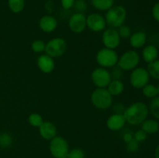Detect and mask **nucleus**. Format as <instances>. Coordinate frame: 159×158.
<instances>
[{
	"mask_svg": "<svg viewBox=\"0 0 159 158\" xmlns=\"http://www.w3.org/2000/svg\"><path fill=\"white\" fill-rule=\"evenodd\" d=\"M149 113V108L145 103L142 102H134L127 107L124 112L126 122L130 125H141L145 119H147Z\"/></svg>",
	"mask_w": 159,
	"mask_h": 158,
	"instance_id": "f257e3e1",
	"label": "nucleus"
},
{
	"mask_svg": "<svg viewBox=\"0 0 159 158\" xmlns=\"http://www.w3.org/2000/svg\"><path fill=\"white\" fill-rule=\"evenodd\" d=\"M127 17V11L121 6H112L106 14V23L111 28H119L124 25Z\"/></svg>",
	"mask_w": 159,
	"mask_h": 158,
	"instance_id": "f03ea898",
	"label": "nucleus"
},
{
	"mask_svg": "<svg viewBox=\"0 0 159 158\" xmlns=\"http://www.w3.org/2000/svg\"><path fill=\"white\" fill-rule=\"evenodd\" d=\"M91 101L96 108L106 110L108 109L113 104V96L106 88H98L92 93Z\"/></svg>",
	"mask_w": 159,
	"mask_h": 158,
	"instance_id": "7ed1b4c3",
	"label": "nucleus"
},
{
	"mask_svg": "<svg viewBox=\"0 0 159 158\" xmlns=\"http://www.w3.org/2000/svg\"><path fill=\"white\" fill-rule=\"evenodd\" d=\"M118 54L114 50L102 48L96 54V61L104 68H113L117 64Z\"/></svg>",
	"mask_w": 159,
	"mask_h": 158,
	"instance_id": "20e7f679",
	"label": "nucleus"
},
{
	"mask_svg": "<svg viewBox=\"0 0 159 158\" xmlns=\"http://www.w3.org/2000/svg\"><path fill=\"white\" fill-rule=\"evenodd\" d=\"M140 63V56L135 50H128L118 59L117 66L124 71H131Z\"/></svg>",
	"mask_w": 159,
	"mask_h": 158,
	"instance_id": "39448f33",
	"label": "nucleus"
},
{
	"mask_svg": "<svg viewBox=\"0 0 159 158\" xmlns=\"http://www.w3.org/2000/svg\"><path fill=\"white\" fill-rule=\"evenodd\" d=\"M67 50V43L63 38L57 37L49 40L45 46V53L51 57H59Z\"/></svg>",
	"mask_w": 159,
	"mask_h": 158,
	"instance_id": "423d86ee",
	"label": "nucleus"
},
{
	"mask_svg": "<svg viewBox=\"0 0 159 158\" xmlns=\"http://www.w3.org/2000/svg\"><path fill=\"white\" fill-rule=\"evenodd\" d=\"M50 150L55 158H67L68 153V144L62 136H55L50 143Z\"/></svg>",
	"mask_w": 159,
	"mask_h": 158,
	"instance_id": "0eeeda50",
	"label": "nucleus"
},
{
	"mask_svg": "<svg viewBox=\"0 0 159 158\" xmlns=\"http://www.w3.org/2000/svg\"><path fill=\"white\" fill-rule=\"evenodd\" d=\"M150 81V74L147 69L143 68H136L132 71L130 76V82L135 88H143Z\"/></svg>",
	"mask_w": 159,
	"mask_h": 158,
	"instance_id": "6e6552de",
	"label": "nucleus"
},
{
	"mask_svg": "<svg viewBox=\"0 0 159 158\" xmlns=\"http://www.w3.org/2000/svg\"><path fill=\"white\" fill-rule=\"evenodd\" d=\"M92 81L97 88H106L112 81L111 74L104 68H96L92 72Z\"/></svg>",
	"mask_w": 159,
	"mask_h": 158,
	"instance_id": "1a4fd4ad",
	"label": "nucleus"
},
{
	"mask_svg": "<svg viewBox=\"0 0 159 158\" xmlns=\"http://www.w3.org/2000/svg\"><path fill=\"white\" fill-rule=\"evenodd\" d=\"M102 40L106 48L114 50L120 45V37L116 29L113 28H109L106 29L102 33Z\"/></svg>",
	"mask_w": 159,
	"mask_h": 158,
	"instance_id": "9d476101",
	"label": "nucleus"
},
{
	"mask_svg": "<svg viewBox=\"0 0 159 158\" xmlns=\"http://www.w3.org/2000/svg\"><path fill=\"white\" fill-rule=\"evenodd\" d=\"M68 26L73 33H80L85 30L86 27V17L83 13L76 12L69 19Z\"/></svg>",
	"mask_w": 159,
	"mask_h": 158,
	"instance_id": "9b49d317",
	"label": "nucleus"
},
{
	"mask_svg": "<svg viewBox=\"0 0 159 158\" xmlns=\"http://www.w3.org/2000/svg\"><path fill=\"white\" fill-rule=\"evenodd\" d=\"M86 26L94 32H100L107 26L106 20L102 15L98 13H93L86 18Z\"/></svg>",
	"mask_w": 159,
	"mask_h": 158,
	"instance_id": "f8f14e48",
	"label": "nucleus"
},
{
	"mask_svg": "<svg viewBox=\"0 0 159 158\" xmlns=\"http://www.w3.org/2000/svg\"><path fill=\"white\" fill-rule=\"evenodd\" d=\"M37 64L39 69L45 74H49L52 72L55 67V63L53 60V57H50L48 54L40 55L37 58Z\"/></svg>",
	"mask_w": 159,
	"mask_h": 158,
	"instance_id": "ddd939ff",
	"label": "nucleus"
},
{
	"mask_svg": "<svg viewBox=\"0 0 159 158\" xmlns=\"http://www.w3.org/2000/svg\"><path fill=\"white\" fill-rule=\"evenodd\" d=\"M126 119L124 114L114 113L110 116L107 121V126L111 131H117L121 129L126 124Z\"/></svg>",
	"mask_w": 159,
	"mask_h": 158,
	"instance_id": "4468645a",
	"label": "nucleus"
},
{
	"mask_svg": "<svg viewBox=\"0 0 159 158\" xmlns=\"http://www.w3.org/2000/svg\"><path fill=\"white\" fill-rule=\"evenodd\" d=\"M39 132L42 138L47 140H51L57 135V128L53 122L45 121L39 127Z\"/></svg>",
	"mask_w": 159,
	"mask_h": 158,
	"instance_id": "2eb2a0df",
	"label": "nucleus"
},
{
	"mask_svg": "<svg viewBox=\"0 0 159 158\" xmlns=\"http://www.w3.org/2000/svg\"><path fill=\"white\" fill-rule=\"evenodd\" d=\"M39 26L42 31L49 33L55 30L57 26V21L52 15H46L40 18Z\"/></svg>",
	"mask_w": 159,
	"mask_h": 158,
	"instance_id": "dca6fc26",
	"label": "nucleus"
},
{
	"mask_svg": "<svg viewBox=\"0 0 159 158\" xmlns=\"http://www.w3.org/2000/svg\"><path fill=\"white\" fill-rule=\"evenodd\" d=\"M158 49L155 45H148L143 49L142 57L146 63H152L158 59Z\"/></svg>",
	"mask_w": 159,
	"mask_h": 158,
	"instance_id": "f3484780",
	"label": "nucleus"
},
{
	"mask_svg": "<svg viewBox=\"0 0 159 158\" xmlns=\"http://www.w3.org/2000/svg\"><path fill=\"white\" fill-rule=\"evenodd\" d=\"M147 42V34L143 31L134 33L130 37V44L134 48H141Z\"/></svg>",
	"mask_w": 159,
	"mask_h": 158,
	"instance_id": "a211bd4d",
	"label": "nucleus"
},
{
	"mask_svg": "<svg viewBox=\"0 0 159 158\" xmlns=\"http://www.w3.org/2000/svg\"><path fill=\"white\" fill-rule=\"evenodd\" d=\"M141 125V129L147 134H155L159 131V122L157 119H145Z\"/></svg>",
	"mask_w": 159,
	"mask_h": 158,
	"instance_id": "6ab92c4d",
	"label": "nucleus"
},
{
	"mask_svg": "<svg viewBox=\"0 0 159 158\" xmlns=\"http://www.w3.org/2000/svg\"><path fill=\"white\" fill-rule=\"evenodd\" d=\"M124 90V85L120 80H113L107 86V91L112 96L122 94Z\"/></svg>",
	"mask_w": 159,
	"mask_h": 158,
	"instance_id": "aec40b11",
	"label": "nucleus"
},
{
	"mask_svg": "<svg viewBox=\"0 0 159 158\" xmlns=\"http://www.w3.org/2000/svg\"><path fill=\"white\" fill-rule=\"evenodd\" d=\"M90 1H91L92 5L96 9L101 11L110 9L114 2V0H90Z\"/></svg>",
	"mask_w": 159,
	"mask_h": 158,
	"instance_id": "412c9836",
	"label": "nucleus"
},
{
	"mask_svg": "<svg viewBox=\"0 0 159 158\" xmlns=\"http://www.w3.org/2000/svg\"><path fill=\"white\" fill-rule=\"evenodd\" d=\"M142 93L145 97L152 99L158 95V88L152 84H148L142 88Z\"/></svg>",
	"mask_w": 159,
	"mask_h": 158,
	"instance_id": "4be33fe9",
	"label": "nucleus"
},
{
	"mask_svg": "<svg viewBox=\"0 0 159 158\" xmlns=\"http://www.w3.org/2000/svg\"><path fill=\"white\" fill-rule=\"evenodd\" d=\"M147 70L150 74V77H153L155 80H159V59L148 64Z\"/></svg>",
	"mask_w": 159,
	"mask_h": 158,
	"instance_id": "5701e85b",
	"label": "nucleus"
},
{
	"mask_svg": "<svg viewBox=\"0 0 159 158\" xmlns=\"http://www.w3.org/2000/svg\"><path fill=\"white\" fill-rule=\"evenodd\" d=\"M8 4L12 12L19 13L24 9L25 0H8Z\"/></svg>",
	"mask_w": 159,
	"mask_h": 158,
	"instance_id": "b1692460",
	"label": "nucleus"
},
{
	"mask_svg": "<svg viewBox=\"0 0 159 158\" xmlns=\"http://www.w3.org/2000/svg\"><path fill=\"white\" fill-rule=\"evenodd\" d=\"M148 108L154 117L157 120H159V95L152 99Z\"/></svg>",
	"mask_w": 159,
	"mask_h": 158,
	"instance_id": "393cba45",
	"label": "nucleus"
},
{
	"mask_svg": "<svg viewBox=\"0 0 159 158\" xmlns=\"http://www.w3.org/2000/svg\"><path fill=\"white\" fill-rule=\"evenodd\" d=\"M28 122H29L30 125H31L32 126L40 127L44 121H43L41 115L38 114V113H32L30 115L29 118H28Z\"/></svg>",
	"mask_w": 159,
	"mask_h": 158,
	"instance_id": "a878e982",
	"label": "nucleus"
},
{
	"mask_svg": "<svg viewBox=\"0 0 159 158\" xmlns=\"http://www.w3.org/2000/svg\"><path fill=\"white\" fill-rule=\"evenodd\" d=\"M45 46H46V44H45V43L43 40H36L31 44V49L33 50V51L34 53L39 54V53H41L43 51H44Z\"/></svg>",
	"mask_w": 159,
	"mask_h": 158,
	"instance_id": "bb28decb",
	"label": "nucleus"
},
{
	"mask_svg": "<svg viewBox=\"0 0 159 158\" xmlns=\"http://www.w3.org/2000/svg\"><path fill=\"white\" fill-rule=\"evenodd\" d=\"M12 138L8 133H3L0 136V147L3 148L9 147L12 144Z\"/></svg>",
	"mask_w": 159,
	"mask_h": 158,
	"instance_id": "cd10ccee",
	"label": "nucleus"
},
{
	"mask_svg": "<svg viewBox=\"0 0 159 158\" xmlns=\"http://www.w3.org/2000/svg\"><path fill=\"white\" fill-rule=\"evenodd\" d=\"M118 33H119L120 38L127 39L130 38V35H131V30L129 26H125V25H122L120 26L119 29H118Z\"/></svg>",
	"mask_w": 159,
	"mask_h": 158,
	"instance_id": "c85d7f7f",
	"label": "nucleus"
},
{
	"mask_svg": "<svg viewBox=\"0 0 159 158\" xmlns=\"http://www.w3.org/2000/svg\"><path fill=\"white\" fill-rule=\"evenodd\" d=\"M67 158H85V152L82 149H73L68 152Z\"/></svg>",
	"mask_w": 159,
	"mask_h": 158,
	"instance_id": "c756f323",
	"label": "nucleus"
},
{
	"mask_svg": "<svg viewBox=\"0 0 159 158\" xmlns=\"http://www.w3.org/2000/svg\"><path fill=\"white\" fill-rule=\"evenodd\" d=\"M138 149H139V143L135 140L134 138H133L130 142L127 143V151L130 152V153H134V152L138 151Z\"/></svg>",
	"mask_w": 159,
	"mask_h": 158,
	"instance_id": "7c9ffc66",
	"label": "nucleus"
},
{
	"mask_svg": "<svg viewBox=\"0 0 159 158\" xmlns=\"http://www.w3.org/2000/svg\"><path fill=\"white\" fill-rule=\"evenodd\" d=\"M148 134L142 129H139L135 133L134 138L136 141H138V143H142L144 141H145L147 139Z\"/></svg>",
	"mask_w": 159,
	"mask_h": 158,
	"instance_id": "2f4dec72",
	"label": "nucleus"
},
{
	"mask_svg": "<svg viewBox=\"0 0 159 158\" xmlns=\"http://www.w3.org/2000/svg\"><path fill=\"white\" fill-rule=\"evenodd\" d=\"M74 5L76 10L79 12H81V13H83V12L87 9L86 3H85L83 0H77V1L75 2Z\"/></svg>",
	"mask_w": 159,
	"mask_h": 158,
	"instance_id": "473e14b6",
	"label": "nucleus"
},
{
	"mask_svg": "<svg viewBox=\"0 0 159 158\" xmlns=\"http://www.w3.org/2000/svg\"><path fill=\"white\" fill-rule=\"evenodd\" d=\"M111 74V77H113L114 80H120V78L122 77L123 74L121 69L117 66V68H114L112 71V73H110Z\"/></svg>",
	"mask_w": 159,
	"mask_h": 158,
	"instance_id": "72a5a7b5",
	"label": "nucleus"
},
{
	"mask_svg": "<svg viewBox=\"0 0 159 158\" xmlns=\"http://www.w3.org/2000/svg\"><path fill=\"white\" fill-rule=\"evenodd\" d=\"M61 6L65 9H69L74 6L75 0H61Z\"/></svg>",
	"mask_w": 159,
	"mask_h": 158,
	"instance_id": "f704fd0d",
	"label": "nucleus"
},
{
	"mask_svg": "<svg viewBox=\"0 0 159 158\" xmlns=\"http://www.w3.org/2000/svg\"><path fill=\"white\" fill-rule=\"evenodd\" d=\"M125 109L126 108H124V106L121 103H117L113 106V111H114L115 113H117V114H124Z\"/></svg>",
	"mask_w": 159,
	"mask_h": 158,
	"instance_id": "c9c22d12",
	"label": "nucleus"
},
{
	"mask_svg": "<svg viewBox=\"0 0 159 158\" xmlns=\"http://www.w3.org/2000/svg\"><path fill=\"white\" fill-rule=\"evenodd\" d=\"M152 15L157 22H159V2L154 6L152 9Z\"/></svg>",
	"mask_w": 159,
	"mask_h": 158,
	"instance_id": "e433bc0d",
	"label": "nucleus"
},
{
	"mask_svg": "<svg viewBox=\"0 0 159 158\" xmlns=\"http://www.w3.org/2000/svg\"><path fill=\"white\" fill-rule=\"evenodd\" d=\"M134 138L133 136V134H132L131 133H126L124 134V136H123V139H124V140L125 141L126 143H128L130 142V140H131L132 139Z\"/></svg>",
	"mask_w": 159,
	"mask_h": 158,
	"instance_id": "4c0bfd02",
	"label": "nucleus"
},
{
	"mask_svg": "<svg viewBox=\"0 0 159 158\" xmlns=\"http://www.w3.org/2000/svg\"><path fill=\"white\" fill-rule=\"evenodd\" d=\"M155 158H159V145L156 147V149H155Z\"/></svg>",
	"mask_w": 159,
	"mask_h": 158,
	"instance_id": "58836bf2",
	"label": "nucleus"
},
{
	"mask_svg": "<svg viewBox=\"0 0 159 158\" xmlns=\"http://www.w3.org/2000/svg\"><path fill=\"white\" fill-rule=\"evenodd\" d=\"M157 88H158V94H159V84H158V86H157Z\"/></svg>",
	"mask_w": 159,
	"mask_h": 158,
	"instance_id": "ea45409f",
	"label": "nucleus"
}]
</instances>
